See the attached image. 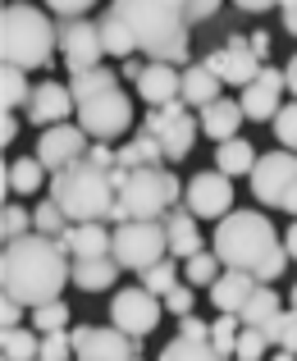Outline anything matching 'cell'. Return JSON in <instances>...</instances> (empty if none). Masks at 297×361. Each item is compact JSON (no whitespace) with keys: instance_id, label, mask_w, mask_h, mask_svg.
<instances>
[{"instance_id":"1","label":"cell","mask_w":297,"mask_h":361,"mask_svg":"<svg viewBox=\"0 0 297 361\" xmlns=\"http://www.w3.org/2000/svg\"><path fill=\"white\" fill-rule=\"evenodd\" d=\"M73 279V252L51 233H23L9 238L5 256H0V283L9 298H18L23 307H42V302L60 298L64 283Z\"/></svg>"},{"instance_id":"2","label":"cell","mask_w":297,"mask_h":361,"mask_svg":"<svg viewBox=\"0 0 297 361\" xmlns=\"http://www.w3.org/2000/svg\"><path fill=\"white\" fill-rule=\"evenodd\" d=\"M215 256L224 265H234V270H252L261 283H274L284 270H289V247L279 243V233H274V224L265 220L261 211H229L219 215L215 224Z\"/></svg>"},{"instance_id":"3","label":"cell","mask_w":297,"mask_h":361,"mask_svg":"<svg viewBox=\"0 0 297 361\" xmlns=\"http://www.w3.org/2000/svg\"><path fill=\"white\" fill-rule=\"evenodd\" d=\"M114 14L133 27L138 51L147 60L188 64V0H114Z\"/></svg>"},{"instance_id":"4","label":"cell","mask_w":297,"mask_h":361,"mask_svg":"<svg viewBox=\"0 0 297 361\" xmlns=\"http://www.w3.org/2000/svg\"><path fill=\"white\" fill-rule=\"evenodd\" d=\"M51 197L69 211L73 224L87 220H114V202H119V178L110 165H97L92 156L64 165L60 174H51Z\"/></svg>"},{"instance_id":"5","label":"cell","mask_w":297,"mask_h":361,"mask_svg":"<svg viewBox=\"0 0 297 361\" xmlns=\"http://www.w3.org/2000/svg\"><path fill=\"white\" fill-rule=\"evenodd\" d=\"M114 178H119L114 224H123V220H160V215H165L169 206H178V197H183V183H178L174 169H165V165H138V169L114 165Z\"/></svg>"},{"instance_id":"6","label":"cell","mask_w":297,"mask_h":361,"mask_svg":"<svg viewBox=\"0 0 297 361\" xmlns=\"http://www.w3.org/2000/svg\"><path fill=\"white\" fill-rule=\"evenodd\" d=\"M60 46V27L37 5H5L0 14V55L18 69H42L51 64V51Z\"/></svg>"},{"instance_id":"7","label":"cell","mask_w":297,"mask_h":361,"mask_svg":"<svg viewBox=\"0 0 297 361\" xmlns=\"http://www.w3.org/2000/svg\"><path fill=\"white\" fill-rule=\"evenodd\" d=\"M160 256H169V233H165V220H123L114 229V261L123 270H147L156 265Z\"/></svg>"},{"instance_id":"8","label":"cell","mask_w":297,"mask_h":361,"mask_svg":"<svg viewBox=\"0 0 297 361\" xmlns=\"http://www.w3.org/2000/svg\"><path fill=\"white\" fill-rule=\"evenodd\" d=\"M78 123L87 128V137H101V142L119 137V133L133 123L128 92H123V87H110V92H97V97L78 101Z\"/></svg>"},{"instance_id":"9","label":"cell","mask_w":297,"mask_h":361,"mask_svg":"<svg viewBox=\"0 0 297 361\" xmlns=\"http://www.w3.org/2000/svg\"><path fill=\"white\" fill-rule=\"evenodd\" d=\"M201 123L188 115V101H165V106H151L147 115V133H156L160 147H165V160H183L197 142Z\"/></svg>"},{"instance_id":"10","label":"cell","mask_w":297,"mask_h":361,"mask_svg":"<svg viewBox=\"0 0 297 361\" xmlns=\"http://www.w3.org/2000/svg\"><path fill=\"white\" fill-rule=\"evenodd\" d=\"M183 206L197 220H219V215H229V206H234V174H224V169L193 174L183 183Z\"/></svg>"},{"instance_id":"11","label":"cell","mask_w":297,"mask_h":361,"mask_svg":"<svg viewBox=\"0 0 297 361\" xmlns=\"http://www.w3.org/2000/svg\"><path fill=\"white\" fill-rule=\"evenodd\" d=\"M252 197L261 206H279L284 192L297 183V151H265L252 165Z\"/></svg>"},{"instance_id":"12","label":"cell","mask_w":297,"mask_h":361,"mask_svg":"<svg viewBox=\"0 0 297 361\" xmlns=\"http://www.w3.org/2000/svg\"><path fill=\"white\" fill-rule=\"evenodd\" d=\"M60 55L64 64H69V73L78 69H92V64L105 60V42H101V23H92L87 14L78 18H60Z\"/></svg>"},{"instance_id":"13","label":"cell","mask_w":297,"mask_h":361,"mask_svg":"<svg viewBox=\"0 0 297 361\" xmlns=\"http://www.w3.org/2000/svg\"><path fill=\"white\" fill-rule=\"evenodd\" d=\"M73 334V353L83 361H119V357H142V343L123 334L119 325H78Z\"/></svg>"},{"instance_id":"14","label":"cell","mask_w":297,"mask_h":361,"mask_svg":"<svg viewBox=\"0 0 297 361\" xmlns=\"http://www.w3.org/2000/svg\"><path fill=\"white\" fill-rule=\"evenodd\" d=\"M110 320L123 329V334H133V338L151 334V329L160 325V293H151L147 283L123 288L119 298H110Z\"/></svg>"},{"instance_id":"15","label":"cell","mask_w":297,"mask_h":361,"mask_svg":"<svg viewBox=\"0 0 297 361\" xmlns=\"http://www.w3.org/2000/svg\"><path fill=\"white\" fill-rule=\"evenodd\" d=\"M37 156H42V165L51 169V174H60L64 165L87 156V128H83V123H51V128L42 133V142H37Z\"/></svg>"},{"instance_id":"16","label":"cell","mask_w":297,"mask_h":361,"mask_svg":"<svg viewBox=\"0 0 297 361\" xmlns=\"http://www.w3.org/2000/svg\"><path fill=\"white\" fill-rule=\"evenodd\" d=\"M289 92V78H284V69H270V64H261V73H256L252 82L243 87V115L252 123H270L279 115V97Z\"/></svg>"},{"instance_id":"17","label":"cell","mask_w":297,"mask_h":361,"mask_svg":"<svg viewBox=\"0 0 297 361\" xmlns=\"http://www.w3.org/2000/svg\"><path fill=\"white\" fill-rule=\"evenodd\" d=\"M206 64H210V69H215L224 82H234V87H247V82L261 73L265 60H256V55H252L247 37H229V46H224V51H210Z\"/></svg>"},{"instance_id":"18","label":"cell","mask_w":297,"mask_h":361,"mask_svg":"<svg viewBox=\"0 0 297 361\" xmlns=\"http://www.w3.org/2000/svg\"><path fill=\"white\" fill-rule=\"evenodd\" d=\"M28 119L42 123V128H51V123H64L69 115H78V101H73V92L64 87V82H42V87H32V97H28Z\"/></svg>"},{"instance_id":"19","label":"cell","mask_w":297,"mask_h":361,"mask_svg":"<svg viewBox=\"0 0 297 361\" xmlns=\"http://www.w3.org/2000/svg\"><path fill=\"white\" fill-rule=\"evenodd\" d=\"M138 97L147 106H165V101H183V69L178 64H165V60H147L138 78Z\"/></svg>"},{"instance_id":"20","label":"cell","mask_w":297,"mask_h":361,"mask_svg":"<svg viewBox=\"0 0 297 361\" xmlns=\"http://www.w3.org/2000/svg\"><path fill=\"white\" fill-rule=\"evenodd\" d=\"M256 274L252 270H234V265H224L219 270V279L210 283V302H215L219 311H243L247 307V298L256 293Z\"/></svg>"},{"instance_id":"21","label":"cell","mask_w":297,"mask_h":361,"mask_svg":"<svg viewBox=\"0 0 297 361\" xmlns=\"http://www.w3.org/2000/svg\"><path fill=\"white\" fill-rule=\"evenodd\" d=\"M201 115V133H206L210 142H229V137H238V123H243V101H229V97H215L210 106H201L197 110Z\"/></svg>"},{"instance_id":"22","label":"cell","mask_w":297,"mask_h":361,"mask_svg":"<svg viewBox=\"0 0 297 361\" xmlns=\"http://www.w3.org/2000/svg\"><path fill=\"white\" fill-rule=\"evenodd\" d=\"M160 220H165V233H169V256L188 261L193 252H201V229H197V215L188 206H169Z\"/></svg>"},{"instance_id":"23","label":"cell","mask_w":297,"mask_h":361,"mask_svg":"<svg viewBox=\"0 0 297 361\" xmlns=\"http://www.w3.org/2000/svg\"><path fill=\"white\" fill-rule=\"evenodd\" d=\"M73 256H114V233L105 229V220H87V224H73L69 233L60 238Z\"/></svg>"},{"instance_id":"24","label":"cell","mask_w":297,"mask_h":361,"mask_svg":"<svg viewBox=\"0 0 297 361\" xmlns=\"http://www.w3.org/2000/svg\"><path fill=\"white\" fill-rule=\"evenodd\" d=\"M119 279V261L114 256H73V283L83 293H105Z\"/></svg>"},{"instance_id":"25","label":"cell","mask_w":297,"mask_h":361,"mask_svg":"<svg viewBox=\"0 0 297 361\" xmlns=\"http://www.w3.org/2000/svg\"><path fill=\"white\" fill-rule=\"evenodd\" d=\"M219 87H224V78H219V73L210 69L206 60H201V64H188V69H183V101H188L193 110L210 106V101L219 97Z\"/></svg>"},{"instance_id":"26","label":"cell","mask_w":297,"mask_h":361,"mask_svg":"<svg viewBox=\"0 0 297 361\" xmlns=\"http://www.w3.org/2000/svg\"><path fill=\"white\" fill-rule=\"evenodd\" d=\"M101 42H105V55H114V60H128V55H138V37H133V27L123 23L119 14H101Z\"/></svg>"},{"instance_id":"27","label":"cell","mask_w":297,"mask_h":361,"mask_svg":"<svg viewBox=\"0 0 297 361\" xmlns=\"http://www.w3.org/2000/svg\"><path fill=\"white\" fill-rule=\"evenodd\" d=\"M279 311H284V298L274 293V283H256V293L247 298V307L238 311V316H243V325H261L265 329Z\"/></svg>"},{"instance_id":"28","label":"cell","mask_w":297,"mask_h":361,"mask_svg":"<svg viewBox=\"0 0 297 361\" xmlns=\"http://www.w3.org/2000/svg\"><path fill=\"white\" fill-rule=\"evenodd\" d=\"M252 165H256V147L247 137H229V142H219L215 147V169H224V174H252Z\"/></svg>"},{"instance_id":"29","label":"cell","mask_w":297,"mask_h":361,"mask_svg":"<svg viewBox=\"0 0 297 361\" xmlns=\"http://www.w3.org/2000/svg\"><path fill=\"white\" fill-rule=\"evenodd\" d=\"M110 87H119V73L105 69V64H92V69L69 73V92H73V101H87V97H97V92H110Z\"/></svg>"},{"instance_id":"30","label":"cell","mask_w":297,"mask_h":361,"mask_svg":"<svg viewBox=\"0 0 297 361\" xmlns=\"http://www.w3.org/2000/svg\"><path fill=\"white\" fill-rule=\"evenodd\" d=\"M42 329H18V325H5V338H0V357L5 361H32V357H42Z\"/></svg>"},{"instance_id":"31","label":"cell","mask_w":297,"mask_h":361,"mask_svg":"<svg viewBox=\"0 0 297 361\" xmlns=\"http://www.w3.org/2000/svg\"><path fill=\"white\" fill-rule=\"evenodd\" d=\"M160 156H165V147H160L156 133L142 128L138 137L128 142V147H119V169H138V165H160Z\"/></svg>"},{"instance_id":"32","label":"cell","mask_w":297,"mask_h":361,"mask_svg":"<svg viewBox=\"0 0 297 361\" xmlns=\"http://www.w3.org/2000/svg\"><path fill=\"white\" fill-rule=\"evenodd\" d=\"M5 188H14V192H37L42 188V178H46V165H42V156H23V160H14V165H5Z\"/></svg>"},{"instance_id":"33","label":"cell","mask_w":297,"mask_h":361,"mask_svg":"<svg viewBox=\"0 0 297 361\" xmlns=\"http://www.w3.org/2000/svg\"><path fill=\"white\" fill-rule=\"evenodd\" d=\"M265 334H270V343H274V353H279L284 361L297 357V307H284L279 316L265 325Z\"/></svg>"},{"instance_id":"34","label":"cell","mask_w":297,"mask_h":361,"mask_svg":"<svg viewBox=\"0 0 297 361\" xmlns=\"http://www.w3.org/2000/svg\"><path fill=\"white\" fill-rule=\"evenodd\" d=\"M28 97H32V87H28V69L5 64V69H0V106L18 110V106H28Z\"/></svg>"},{"instance_id":"35","label":"cell","mask_w":297,"mask_h":361,"mask_svg":"<svg viewBox=\"0 0 297 361\" xmlns=\"http://www.w3.org/2000/svg\"><path fill=\"white\" fill-rule=\"evenodd\" d=\"M32 229L37 233H51V238H64V233L73 229V220H69V211H64L55 197H46V202L32 211Z\"/></svg>"},{"instance_id":"36","label":"cell","mask_w":297,"mask_h":361,"mask_svg":"<svg viewBox=\"0 0 297 361\" xmlns=\"http://www.w3.org/2000/svg\"><path fill=\"white\" fill-rule=\"evenodd\" d=\"M219 270H224V261L215 256V247H210V252H193L183 261V279L197 283V288H210V283L219 279Z\"/></svg>"},{"instance_id":"37","label":"cell","mask_w":297,"mask_h":361,"mask_svg":"<svg viewBox=\"0 0 297 361\" xmlns=\"http://www.w3.org/2000/svg\"><path fill=\"white\" fill-rule=\"evenodd\" d=\"M238 334H243V316H238V311H219V320L210 325V343H215L219 361H224V357H234Z\"/></svg>"},{"instance_id":"38","label":"cell","mask_w":297,"mask_h":361,"mask_svg":"<svg viewBox=\"0 0 297 361\" xmlns=\"http://www.w3.org/2000/svg\"><path fill=\"white\" fill-rule=\"evenodd\" d=\"M160 357H165V361H178V357H210V361H219V353H215L210 338H188V334H178L174 343H165Z\"/></svg>"},{"instance_id":"39","label":"cell","mask_w":297,"mask_h":361,"mask_svg":"<svg viewBox=\"0 0 297 361\" xmlns=\"http://www.w3.org/2000/svg\"><path fill=\"white\" fill-rule=\"evenodd\" d=\"M142 283H147L151 293H160V298H165V293L178 283V265L169 261V256H160L156 265H147V270H142Z\"/></svg>"},{"instance_id":"40","label":"cell","mask_w":297,"mask_h":361,"mask_svg":"<svg viewBox=\"0 0 297 361\" xmlns=\"http://www.w3.org/2000/svg\"><path fill=\"white\" fill-rule=\"evenodd\" d=\"M32 325L42 329H69V307H64L60 298H51V302H42V307H32Z\"/></svg>"},{"instance_id":"41","label":"cell","mask_w":297,"mask_h":361,"mask_svg":"<svg viewBox=\"0 0 297 361\" xmlns=\"http://www.w3.org/2000/svg\"><path fill=\"white\" fill-rule=\"evenodd\" d=\"M270 348V334H265L261 325H243V334H238V348H234V357L238 361H256Z\"/></svg>"},{"instance_id":"42","label":"cell","mask_w":297,"mask_h":361,"mask_svg":"<svg viewBox=\"0 0 297 361\" xmlns=\"http://www.w3.org/2000/svg\"><path fill=\"white\" fill-rule=\"evenodd\" d=\"M42 357L46 361L78 357V353H73V334H69V329H46V334H42Z\"/></svg>"},{"instance_id":"43","label":"cell","mask_w":297,"mask_h":361,"mask_svg":"<svg viewBox=\"0 0 297 361\" xmlns=\"http://www.w3.org/2000/svg\"><path fill=\"white\" fill-rule=\"evenodd\" d=\"M197 307V283H174V288L165 293V311H174V316H188V311Z\"/></svg>"},{"instance_id":"44","label":"cell","mask_w":297,"mask_h":361,"mask_svg":"<svg viewBox=\"0 0 297 361\" xmlns=\"http://www.w3.org/2000/svg\"><path fill=\"white\" fill-rule=\"evenodd\" d=\"M28 229H32V215L18 211V206H5V215H0V233H5V243L9 238H23Z\"/></svg>"},{"instance_id":"45","label":"cell","mask_w":297,"mask_h":361,"mask_svg":"<svg viewBox=\"0 0 297 361\" xmlns=\"http://www.w3.org/2000/svg\"><path fill=\"white\" fill-rule=\"evenodd\" d=\"M274 137H279L284 147H297V101L293 106H279V115H274Z\"/></svg>"},{"instance_id":"46","label":"cell","mask_w":297,"mask_h":361,"mask_svg":"<svg viewBox=\"0 0 297 361\" xmlns=\"http://www.w3.org/2000/svg\"><path fill=\"white\" fill-rule=\"evenodd\" d=\"M46 5H51L55 18H78V14H87L97 0H46Z\"/></svg>"},{"instance_id":"47","label":"cell","mask_w":297,"mask_h":361,"mask_svg":"<svg viewBox=\"0 0 297 361\" xmlns=\"http://www.w3.org/2000/svg\"><path fill=\"white\" fill-rule=\"evenodd\" d=\"M219 5H224V0H188V18H193V23H206V18L219 14Z\"/></svg>"},{"instance_id":"48","label":"cell","mask_w":297,"mask_h":361,"mask_svg":"<svg viewBox=\"0 0 297 361\" xmlns=\"http://www.w3.org/2000/svg\"><path fill=\"white\" fill-rule=\"evenodd\" d=\"M178 334H188V338H210V325L201 316H193V311H188V316H178Z\"/></svg>"},{"instance_id":"49","label":"cell","mask_w":297,"mask_h":361,"mask_svg":"<svg viewBox=\"0 0 297 361\" xmlns=\"http://www.w3.org/2000/svg\"><path fill=\"white\" fill-rule=\"evenodd\" d=\"M18 316H23V302L5 293V302H0V320H5V325H18Z\"/></svg>"},{"instance_id":"50","label":"cell","mask_w":297,"mask_h":361,"mask_svg":"<svg viewBox=\"0 0 297 361\" xmlns=\"http://www.w3.org/2000/svg\"><path fill=\"white\" fill-rule=\"evenodd\" d=\"M247 46H252L256 60H270V32H252V37H247Z\"/></svg>"},{"instance_id":"51","label":"cell","mask_w":297,"mask_h":361,"mask_svg":"<svg viewBox=\"0 0 297 361\" xmlns=\"http://www.w3.org/2000/svg\"><path fill=\"white\" fill-rule=\"evenodd\" d=\"M14 137H18V123H14V110H5V119H0V142H5V147H14Z\"/></svg>"},{"instance_id":"52","label":"cell","mask_w":297,"mask_h":361,"mask_svg":"<svg viewBox=\"0 0 297 361\" xmlns=\"http://www.w3.org/2000/svg\"><path fill=\"white\" fill-rule=\"evenodd\" d=\"M142 69H147V60L128 55V60H123V69H119V78H133V82H138V78H142Z\"/></svg>"},{"instance_id":"53","label":"cell","mask_w":297,"mask_h":361,"mask_svg":"<svg viewBox=\"0 0 297 361\" xmlns=\"http://www.w3.org/2000/svg\"><path fill=\"white\" fill-rule=\"evenodd\" d=\"M238 9H247V14H261V9H270V5H279V0H234Z\"/></svg>"},{"instance_id":"54","label":"cell","mask_w":297,"mask_h":361,"mask_svg":"<svg viewBox=\"0 0 297 361\" xmlns=\"http://www.w3.org/2000/svg\"><path fill=\"white\" fill-rule=\"evenodd\" d=\"M279 211H289L293 220H297V183L289 188V192H284V202H279Z\"/></svg>"},{"instance_id":"55","label":"cell","mask_w":297,"mask_h":361,"mask_svg":"<svg viewBox=\"0 0 297 361\" xmlns=\"http://www.w3.org/2000/svg\"><path fill=\"white\" fill-rule=\"evenodd\" d=\"M284 78H289V92H293V97H297V55H293V60H289V69H284Z\"/></svg>"},{"instance_id":"56","label":"cell","mask_w":297,"mask_h":361,"mask_svg":"<svg viewBox=\"0 0 297 361\" xmlns=\"http://www.w3.org/2000/svg\"><path fill=\"white\" fill-rule=\"evenodd\" d=\"M284 247H289V256L297 261V224H289V238H284Z\"/></svg>"},{"instance_id":"57","label":"cell","mask_w":297,"mask_h":361,"mask_svg":"<svg viewBox=\"0 0 297 361\" xmlns=\"http://www.w3.org/2000/svg\"><path fill=\"white\" fill-rule=\"evenodd\" d=\"M284 27H289V32L297 37V5H293V9H284Z\"/></svg>"},{"instance_id":"58","label":"cell","mask_w":297,"mask_h":361,"mask_svg":"<svg viewBox=\"0 0 297 361\" xmlns=\"http://www.w3.org/2000/svg\"><path fill=\"white\" fill-rule=\"evenodd\" d=\"M289 307H297V283H293V293H289Z\"/></svg>"},{"instance_id":"59","label":"cell","mask_w":297,"mask_h":361,"mask_svg":"<svg viewBox=\"0 0 297 361\" xmlns=\"http://www.w3.org/2000/svg\"><path fill=\"white\" fill-rule=\"evenodd\" d=\"M297 5V0H279V9H293Z\"/></svg>"},{"instance_id":"60","label":"cell","mask_w":297,"mask_h":361,"mask_svg":"<svg viewBox=\"0 0 297 361\" xmlns=\"http://www.w3.org/2000/svg\"><path fill=\"white\" fill-rule=\"evenodd\" d=\"M293 151H297V147H293Z\"/></svg>"}]
</instances>
